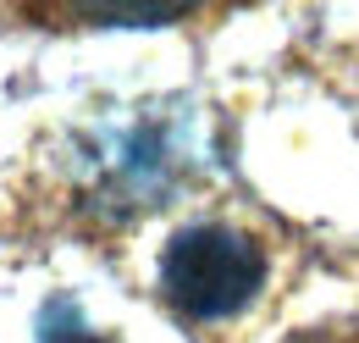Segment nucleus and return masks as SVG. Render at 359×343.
Segmentation results:
<instances>
[{
  "label": "nucleus",
  "mask_w": 359,
  "mask_h": 343,
  "mask_svg": "<svg viewBox=\"0 0 359 343\" xmlns=\"http://www.w3.org/2000/svg\"><path fill=\"white\" fill-rule=\"evenodd\" d=\"M260 283H266L260 244L238 227H222V221L182 227L161 255V294L182 316H199V321L243 310L260 294Z\"/></svg>",
  "instance_id": "f257e3e1"
},
{
  "label": "nucleus",
  "mask_w": 359,
  "mask_h": 343,
  "mask_svg": "<svg viewBox=\"0 0 359 343\" xmlns=\"http://www.w3.org/2000/svg\"><path fill=\"white\" fill-rule=\"evenodd\" d=\"M39 343H105V338H94L83 327V316H78L72 299H55L45 310V321H39Z\"/></svg>",
  "instance_id": "f03ea898"
},
{
  "label": "nucleus",
  "mask_w": 359,
  "mask_h": 343,
  "mask_svg": "<svg viewBox=\"0 0 359 343\" xmlns=\"http://www.w3.org/2000/svg\"><path fill=\"white\" fill-rule=\"evenodd\" d=\"M94 22H128V28H161V22H177L182 11H89Z\"/></svg>",
  "instance_id": "7ed1b4c3"
}]
</instances>
